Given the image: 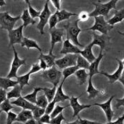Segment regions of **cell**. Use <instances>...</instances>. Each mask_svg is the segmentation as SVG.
<instances>
[{
	"label": "cell",
	"instance_id": "27",
	"mask_svg": "<svg viewBox=\"0 0 124 124\" xmlns=\"http://www.w3.org/2000/svg\"><path fill=\"white\" fill-rule=\"evenodd\" d=\"M56 55H53V53H48V55H44L42 53H40V55L38 57V58L43 60L47 65H48V68H51L53 66H55V58H56Z\"/></svg>",
	"mask_w": 124,
	"mask_h": 124
},
{
	"label": "cell",
	"instance_id": "7",
	"mask_svg": "<svg viewBox=\"0 0 124 124\" xmlns=\"http://www.w3.org/2000/svg\"><path fill=\"white\" fill-rule=\"evenodd\" d=\"M13 50H14V60L13 62L11 63V70H10L9 73L8 74V75L7 77V78L11 79V78H16L17 77V71L19 70V68L21 66L26 65V59H20L18 55V53L16 50V49L14 48V46H13Z\"/></svg>",
	"mask_w": 124,
	"mask_h": 124
},
{
	"label": "cell",
	"instance_id": "4",
	"mask_svg": "<svg viewBox=\"0 0 124 124\" xmlns=\"http://www.w3.org/2000/svg\"><path fill=\"white\" fill-rule=\"evenodd\" d=\"M113 29L114 26L109 25L108 22L105 20L104 17L101 16L94 17V24L92 27L83 31H97L100 32L101 34L107 36L108 32Z\"/></svg>",
	"mask_w": 124,
	"mask_h": 124
},
{
	"label": "cell",
	"instance_id": "19",
	"mask_svg": "<svg viewBox=\"0 0 124 124\" xmlns=\"http://www.w3.org/2000/svg\"><path fill=\"white\" fill-rule=\"evenodd\" d=\"M63 84H64V82L62 81L60 85L57 88V90H56L55 94V96H54V99L53 100L55 104L57 103V102H64L65 101L70 100V97L69 96L65 94L64 92H63V90H62Z\"/></svg>",
	"mask_w": 124,
	"mask_h": 124
},
{
	"label": "cell",
	"instance_id": "55",
	"mask_svg": "<svg viewBox=\"0 0 124 124\" xmlns=\"http://www.w3.org/2000/svg\"><path fill=\"white\" fill-rule=\"evenodd\" d=\"M66 124H79V119L77 118L76 121H73V122H71V123H67Z\"/></svg>",
	"mask_w": 124,
	"mask_h": 124
},
{
	"label": "cell",
	"instance_id": "26",
	"mask_svg": "<svg viewBox=\"0 0 124 124\" xmlns=\"http://www.w3.org/2000/svg\"><path fill=\"white\" fill-rule=\"evenodd\" d=\"M75 75L77 78L78 84L79 85H82L86 82L89 77V73L86 72V70L85 69H79L75 73Z\"/></svg>",
	"mask_w": 124,
	"mask_h": 124
},
{
	"label": "cell",
	"instance_id": "52",
	"mask_svg": "<svg viewBox=\"0 0 124 124\" xmlns=\"http://www.w3.org/2000/svg\"><path fill=\"white\" fill-rule=\"evenodd\" d=\"M25 124H38V121L36 120H35L34 118H31L29 121H27L26 123H24Z\"/></svg>",
	"mask_w": 124,
	"mask_h": 124
},
{
	"label": "cell",
	"instance_id": "58",
	"mask_svg": "<svg viewBox=\"0 0 124 124\" xmlns=\"http://www.w3.org/2000/svg\"><path fill=\"white\" fill-rule=\"evenodd\" d=\"M121 117H122V118H124V115H123V116H121Z\"/></svg>",
	"mask_w": 124,
	"mask_h": 124
},
{
	"label": "cell",
	"instance_id": "37",
	"mask_svg": "<svg viewBox=\"0 0 124 124\" xmlns=\"http://www.w3.org/2000/svg\"><path fill=\"white\" fill-rule=\"evenodd\" d=\"M25 2L28 4V7H29L28 11H29V14H30V16H31V17L33 19H35V18H38L39 16H40V11L35 9L31 6V2H30V1H29V0H26Z\"/></svg>",
	"mask_w": 124,
	"mask_h": 124
},
{
	"label": "cell",
	"instance_id": "51",
	"mask_svg": "<svg viewBox=\"0 0 124 124\" xmlns=\"http://www.w3.org/2000/svg\"><path fill=\"white\" fill-rule=\"evenodd\" d=\"M124 119L121 116L119 118H118V119L115 121H111V122H108L107 124H124Z\"/></svg>",
	"mask_w": 124,
	"mask_h": 124
},
{
	"label": "cell",
	"instance_id": "21",
	"mask_svg": "<svg viewBox=\"0 0 124 124\" xmlns=\"http://www.w3.org/2000/svg\"><path fill=\"white\" fill-rule=\"evenodd\" d=\"M124 19V8L121 10H117L115 11L114 16L110 19L107 22L111 26H114L115 24L121 23Z\"/></svg>",
	"mask_w": 124,
	"mask_h": 124
},
{
	"label": "cell",
	"instance_id": "22",
	"mask_svg": "<svg viewBox=\"0 0 124 124\" xmlns=\"http://www.w3.org/2000/svg\"><path fill=\"white\" fill-rule=\"evenodd\" d=\"M31 118H33L32 111L31 110L23 109L19 114L17 115L16 121L21 122V123H26L27 121H29Z\"/></svg>",
	"mask_w": 124,
	"mask_h": 124
},
{
	"label": "cell",
	"instance_id": "2",
	"mask_svg": "<svg viewBox=\"0 0 124 124\" xmlns=\"http://www.w3.org/2000/svg\"><path fill=\"white\" fill-rule=\"evenodd\" d=\"M79 21L77 19L72 22H69L67 25L64 26V27L67 31V38L70 39V40H72V42L75 46H78L79 48H85V46L82 45L78 40V36L80 33V32L82 31L79 27L78 25Z\"/></svg>",
	"mask_w": 124,
	"mask_h": 124
},
{
	"label": "cell",
	"instance_id": "16",
	"mask_svg": "<svg viewBox=\"0 0 124 124\" xmlns=\"http://www.w3.org/2000/svg\"><path fill=\"white\" fill-rule=\"evenodd\" d=\"M109 39V37L106 35H98L96 33H93V40L92 43L93 46H98L100 47V50L104 51L106 47V41Z\"/></svg>",
	"mask_w": 124,
	"mask_h": 124
},
{
	"label": "cell",
	"instance_id": "56",
	"mask_svg": "<svg viewBox=\"0 0 124 124\" xmlns=\"http://www.w3.org/2000/svg\"><path fill=\"white\" fill-rule=\"evenodd\" d=\"M118 33L121 35H122L123 36H124V32H121V31H118Z\"/></svg>",
	"mask_w": 124,
	"mask_h": 124
},
{
	"label": "cell",
	"instance_id": "35",
	"mask_svg": "<svg viewBox=\"0 0 124 124\" xmlns=\"http://www.w3.org/2000/svg\"><path fill=\"white\" fill-rule=\"evenodd\" d=\"M48 101L45 94H40V95L37 96V101L36 106L40 108H46L48 104Z\"/></svg>",
	"mask_w": 124,
	"mask_h": 124
},
{
	"label": "cell",
	"instance_id": "18",
	"mask_svg": "<svg viewBox=\"0 0 124 124\" xmlns=\"http://www.w3.org/2000/svg\"><path fill=\"white\" fill-rule=\"evenodd\" d=\"M93 44L91 43L90 44H89L88 46H86L85 47L84 50H81L79 55H81L83 57H85L86 60L89 62L92 63V62H94L96 60V57L94 56L93 52H92V48H93Z\"/></svg>",
	"mask_w": 124,
	"mask_h": 124
},
{
	"label": "cell",
	"instance_id": "8",
	"mask_svg": "<svg viewBox=\"0 0 124 124\" xmlns=\"http://www.w3.org/2000/svg\"><path fill=\"white\" fill-rule=\"evenodd\" d=\"M78 54H67L60 59L55 61V65L60 69H65L67 67L75 66L77 65Z\"/></svg>",
	"mask_w": 124,
	"mask_h": 124
},
{
	"label": "cell",
	"instance_id": "23",
	"mask_svg": "<svg viewBox=\"0 0 124 124\" xmlns=\"http://www.w3.org/2000/svg\"><path fill=\"white\" fill-rule=\"evenodd\" d=\"M19 85L17 80L14 81L9 78H4V77H0V87L4 90H7L10 87H14L16 85Z\"/></svg>",
	"mask_w": 124,
	"mask_h": 124
},
{
	"label": "cell",
	"instance_id": "53",
	"mask_svg": "<svg viewBox=\"0 0 124 124\" xmlns=\"http://www.w3.org/2000/svg\"><path fill=\"white\" fill-rule=\"evenodd\" d=\"M118 81L124 85V70H123V72H122V74H121V75L120 77V78H119V79H118Z\"/></svg>",
	"mask_w": 124,
	"mask_h": 124
},
{
	"label": "cell",
	"instance_id": "9",
	"mask_svg": "<svg viewBox=\"0 0 124 124\" xmlns=\"http://www.w3.org/2000/svg\"><path fill=\"white\" fill-rule=\"evenodd\" d=\"M49 33L51 36V41H50L51 48L49 53H53L55 45L57 43H61L62 40V37L64 35V29H57L55 27L53 29H49Z\"/></svg>",
	"mask_w": 124,
	"mask_h": 124
},
{
	"label": "cell",
	"instance_id": "46",
	"mask_svg": "<svg viewBox=\"0 0 124 124\" xmlns=\"http://www.w3.org/2000/svg\"><path fill=\"white\" fill-rule=\"evenodd\" d=\"M77 117L79 119V124H102L99 123V122H96V121H92L86 120V119H82V118H81V117L79 115L77 116Z\"/></svg>",
	"mask_w": 124,
	"mask_h": 124
},
{
	"label": "cell",
	"instance_id": "25",
	"mask_svg": "<svg viewBox=\"0 0 124 124\" xmlns=\"http://www.w3.org/2000/svg\"><path fill=\"white\" fill-rule=\"evenodd\" d=\"M55 13L56 15H57L58 22H62V21H63L68 20L71 16H77V14L72 13V12H70V11H66V10L65 9L56 11Z\"/></svg>",
	"mask_w": 124,
	"mask_h": 124
},
{
	"label": "cell",
	"instance_id": "24",
	"mask_svg": "<svg viewBox=\"0 0 124 124\" xmlns=\"http://www.w3.org/2000/svg\"><path fill=\"white\" fill-rule=\"evenodd\" d=\"M86 92L89 94V96H88L89 99H94L100 93V91L96 89L93 85L92 77H89V82H88V86L86 89Z\"/></svg>",
	"mask_w": 124,
	"mask_h": 124
},
{
	"label": "cell",
	"instance_id": "59",
	"mask_svg": "<svg viewBox=\"0 0 124 124\" xmlns=\"http://www.w3.org/2000/svg\"><path fill=\"white\" fill-rule=\"evenodd\" d=\"M1 15H2V13H1V12H0V16H1Z\"/></svg>",
	"mask_w": 124,
	"mask_h": 124
},
{
	"label": "cell",
	"instance_id": "57",
	"mask_svg": "<svg viewBox=\"0 0 124 124\" xmlns=\"http://www.w3.org/2000/svg\"><path fill=\"white\" fill-rule=\"evenodd\" d=\"M121 62H122V64H123V65L124 66V60H121Z\"/></svg>",
	"mask_w": 124,
	"mask_h": 124
},
{
	"label": "cell",
	"instance_id": "12",
	"mask_svg": "<svg viewBox=\"0 0 124 124\" xmlns=\"http://www.w3.org/2000/svg\"><path fill=\"white\" fill-rule=\"evenodd\" d=\"M116 60H117V62L118 63V67L113 74H108V73L104 72H101V73H100L101 75H104L108 79V82H109L110 84H114L116 81H118V79H119L121 75L122 72H123L124 69V66L122 64L121 60H119V59H117V58H116Z\"/></svg>",
	"mask_w": 124,
	"mask_h": 124
},
{
	"label": "cell",
	"instance_id": "33",
	"mask_svg": "<svg viewBox=\"0 0 124 124\" xmlns=\"http://www.w3.org/2000/svg\"><path fill=\"white\" fill-rule=\"evenodd\" d=\"M79 68L78 67V66H72V67H67L65 69L63 70V71L62 72V76H63V79H62V82H65V79H67V77H69L70 76L72 75H75V73L76 72V71H77Z\"/></svg>",
	"mask_w": 124,
	"mask_h": 124
},
{
	"label": "cell",
	"instance_id": "31",
	"mask_svg": "<svg viewBox=\"0 0 124 124\" xmlns=\"http://www.w3.org/2000/svg\"><path fill=\"white\" fill-rule=\"evenodd\" d=\"M21 89H22L19 86V85H17L15 86H14L11 91L7 93V98L8 99H10L12 98L18 99L19 97H21Z\"/></svg>",
	"mask_w": 124,
	"mask_h": 124
},
{
	"label": "cell",
	"instance_id": "50",
	"mask_svg": "<svg viewBox=\"0 0 124 124\" xmlns=\"http://www.w3.org/2000/svg\"><path fill=\"white\" fill-rule=\"evenodd\" d=\"M116 101V108H118L121 106L124 107V97L123 99H117Z\"/></svg>",
	"mask_w": 124,
	"mask_h": 124
},
{
	"label": "cell",
	"instance_id": "34",
	"mask_svg": "<svg viewBox=\"0 0 124 124\" xmlns=\"http://www.w3.org/2000/svg\"><path fill=\"white\" fill-rule=\"evenodd\" d=\"M77 66L79 69H85V70H88L90 63L86 60L85 57H83L81 55L78 54L77 55Z\"/></svg>",
	"mask_w": 124,
	"mask_h": 124
},
{
	"label": "cell",
	"instance_id": "47",
	"mask_svg": "<svg viewBox=\"0 0 124 124\" xmlns=\"http://www.w3.org/2000/svg\"><path fill=\"white\" fill-rule=\"evenodd\" d=\"M7 91L3 89H0V105L1 104L2 102H4L7 98Z\"/></svg>",
	"mask_w": 124,
	"mask_h": 124
},
{
	"label": "cell",
	"instance_id": "1",
	"mask_svg": "<svg viewBox=\"0 0 124 124\" xmlns=\"http://www.w3.org/2000/svg\"><path fill=\"white\" fill-rule=\"evenodd\" d=\"M118 0H111L107 3H102L101 1H92V4L94 5L95 8L94 11L89 13V17H96V16H104L106 17L108 15L109 11L111 9H116Z\"/></svg>",
	"mask_w": 124,
	"mask_h": 124
},
{
	"label": "cell",
	"instance_id": "5",
	"mask_svg": "<svg viewBox=\"0 0 124 124\" xmlns=\"http://www.w3.org/2000/svg\"><path fill=\"white\" fill-rule=\"evenodd\" d=\"M21 19V16L13 17L10 16L9 12H3L0 16V28L8 31L13 30L16 23Z\"/></svg>",
	"mask_w": 124,
	"mask_h": 124
},
{
	"label": "cell",
	"instance_id": "48",
	"mask_svg": "<svg viewBox=\"0 0 124 124\" xmlns=\"http://www.w3.org/2000/svg\"><path fill=\"white\" fill-rule=\"evenodd\" d=\"M38 60L40 61V62H39V66L40 67V69L43 70V71L46 70L47 68H48V65H47L46 62L43 60H42V59L38 58Z\"/></svg>",
	"mask_w": 124,
	"mask_h": 124
},
{
	"label": "cell",
	"instance_id": "36",
	"mask_svg": "<svg viewBox=\"0 0 124 124\" xmlns=\"http://www.w3.org/2000/svg\"><path fill=\"white\" fill-rule=\"evenodd\" d=\"M45 108H40V107H38L37 106H36V107L31 111H32V114H33V117L35 120L38 121V119L43 116V115L45 114Z\"/></svg>",
	"mask_w": 124,
	"mask_h": 124
},
{
	"label": "cell",
	"instance_id": "3",
	"mask_svg": "<svg viewBox=\"0 0 124 124\" xmlns=\"http://www.w3.org/2000/svg\"><path fill=\"white\" fill-rule=\"evenodd\" d=\"M40 76L45 81L53 84V86H57L62 76V72L59 71L55 65L51 68H48V70L43 71Z\"/></svg>",
	"mask_w": 124,
	"mask_h": 124
},
{
	"label": "cell",
	"instance_id": "20",
	"mask_svg": "<svg viewBox=\"0 0 124 124\" xmlns=\"http://www.w3.org/2000/svg\"><path fill=\"white\" fill-rule=\"evenodd\" d=\"M21 46L22 48L26 47L28 50H30L31 48H36V49L38 50L40 53H42V50H41V48L39 47L38 43L36 40H33V39H30V38L23 37V40H22V42L21 43Z\"/></svg>",
	"mask_w": 124,
	"mask_h": 124
},
{
	"label": "cell",
	"instance_id": "28",
	"mask_svg": "<svg viewBox=\"0 0 124 124\" xmlns=\"http://www.w3.org/2000/svg\"><path fill=\"white\" fill-rule=\"evenodd\" d=\"M21 19H22L23 23V28H26L30 24H35L36 23V21L34 20L33 19H32L30 16L29 13V11L28 9H23V14L21 16Z\"/></svg>",
	"mask_w": 124,
	"mask_h": 124
},
{
	"label": "cell",
	"instance_id": "43",
	"mask_svg": "<svg viewBox=\"0 0 124 124\" xmlns=\"http://www.w3.org/2000/svg\"><path fill=\"white\" fill-rule=\"evenodd\" d=\"M17 117V114L13 113L10 111L7 113V124H12L14 121H16V118Z\"/></svg>",
	"mask_w": 124,
	"mask_h": 124
},
{
	"label": "cell",
	"instance_id": "32",
	"mask_svg": "<svg viewBox=\"0 0 124 124\" xmlns=\"http://www.w3.org/2000/svg\"><path fill=\"white\" fill-rule=\"evenodd\" d=\"M56 90H57V86H53L52 89H49L47 87L42 88V91L44 92V94L46 96L48 102H51L53 100L55 92H56Z\"/></svg>",
	"mask_w": 124,
	"mask_h": 124
},
{
	"label": "cell",
	"instance_id": "14",
	"mask_svg": "<svg viewBox=\"0 0 124 124\" xmlns=\"http://www.w3.org/2000/svg\"><path fill=\"white\" fill-rule=\"evenodd\" d=\"M81 50L77 46L72 44L70 39L67 38L64 43L62 50H60V54L62 55H67V54H79Z\"/></svg>",
	"mask_w": 124,
	"mask_h": 124
},
{
	"label": "cell",
	"instance_id": "39",
	"mask_svg": "<svg viewBox=\"0 0 124 124\" xmlns=\"http://www.w3.org/2000/svg\"><path fill=\"white\" fill-rule=\"evenodd\" d=\"M70 106V104L69 105H67L66 106H60V105H56L55 106V108H54V109H53V112L50 114V118H55V116H57V115L60 114V113H62V111L64 110V109H65L67 107H69Z\"/></svg>",
	"mask_w": 124,
	"mask_h": 124
},
{
	"label": "cell",
	"instance_id": "13",
	"mask_svg": "<svg viewBox=\"0 0 124 124\" xmlns=\"http://www.w3.org/2000/svg\"><path fill=\"white\" fill-rule=\"evenodd\" d=\"M82 94L78 96L77 97H75V96H72L70 99V106L73 109V115L72 117H75L77 116L80 113V111H82V110L85 109V108H88L92 107V105H83V104H80L78 101V99L81 97Z\"/></svg>",
	"mask_w": 124,
	"mask_h": 124
},
{
	"label": "cell",
	"instance_id": "61",
	"mask_svg": "<svg viewBox=\"0 0 124 124\" xmlns=\"http://www.w3.org/2000/svg\"><path fill=\"white\" fill-rule=\"evenodd\" d=\"M38 124H39V123H38Z\"/></svg>",
	"mask_w": 124,
	"mask_h": 124
},
{
	"label": "cell",
	"instance_id": "10",
	"mask_svg": "<svg viewBox=\"0 0 124 124\" xmlns=\"http://www.w3.org/2000/svg\"><path fill=\"white\" fill-rule=\"evenodd\" d=\"M23 26L21 25L17 29H13L9 31V47L13 46L14 44L19 43L21 44L23 40Z\"/></svg>",
	"mask_w": 124,
	"mask_h": 124
},
{
	"label": "cell",
	"instance_id": "54",
	"mask_svg": "<svg viewBox=\"0 0 124 124\" xmlns=\"http://www.w3.org/2000/svg\"><path fill=\"white\" fill-rule=\"evenodd\" d=\"M4 5H6V1H4V0H0V7H3Z\"/></svg>",
	"mask_w": 124,
	"mask_h": 124
},
{
	"label": "cell",
	"instance_id": "49",
	"mask_svg": "<svg viewBox=\"0 0 124 124\" xmlns=\"http://www.w3.org/2000/svg\"><path fill=\"white\" fill-rule=\"evenodd\" d=\"M50 2L53 4V6L56 8L57 11L60 10V7H61V2L62 1L60 0H52L50 1Z\"/></svg>",
	"mask_w": 124,
	"mask_h": 124
},
{
	"label": "cell",
	"instance_id": "44",
	"mask_svg": "<svg viewBox=\"0 0 124 124\" xmlns=\"http://www.w3.org/2000/svg\"><path fill=\"white\" fill-rule=\"evenodd\" d=\"M77 16L79 21H86L89 18V14L86 11H82L79 15H77Z\"/></svg>",
	"mask_w": 124,
	"mask_h": 124
},
{
	"label": "cell",
	"instance_id": "40",
	"mask_svg": "<svg viewBox=\"0 0 124 124\" xmlns=\"http://www.w3.org/2000/svg\"><path fill=\"white\" fill-rule=\"evenodd\" d=\"M58 23V20H57V16L56 14H53L50 16L49 21H48V23H49V29H53V28L55 27V26L57 25Z\"/></svg>",
	"mask_w": 124,
	"mask_h": 124
},
{
	"label": "cell",
	"instance_id": "11",
	"mask_svg": "<svg viewBox=\"0 0 124 124\" xmlns=\"http://www.w3.org/2000/svg\"><path fill=\"white\" fill-rule=\"evenodd\" d=\"M114 96H111L108 99V100L106 101L104 103H101V104L95 103L93 104V106H97L100 107L104 111L108 122L111 121V120L114 117V111L112 110V108H111V101L114 99Z\"/></svg>",
	"mask_w": 124,
	"mask_h": 124
},
{
	"label": "cell",
	"instance_id": "60",
	"mask_svg": "<svg viewBox=\"0 0 124 124\" xmlns=\"http://www.w3.org/2000/svg\"><path fill=\"white\" fill-rule=\"evenodd\" d=\"M1 112H2V111H1V110L0 109V114H1Z\"/></svg>",
	"mask_w": 124,
	"mask_h": 124
},
{
	"label": "cell",
	"instance_id": "42",
	"mask_svg": "<svg viewBox=\"0 0 124 124\" xmlns=\"http://www.w3.org/2000/svg\"><path fill=\"white\" fill-rule=\"evenodd\" d=\"M50 120H51L50 116L45 114L44 115H43V116L38 119L37 121H38V123H39V124H50Z\"/></svg>",
	"mask_w": 124,
	"mask_h": 124
},
{
	"label": "cell",
	"instance_id": "29",
	"mask_svg": "<svg viewBox=\"0 0 124 124\" xmlns=\"http://www.w3.org/2000/svg\"><path fill=\"white\" fill-rule=\"evenodd\" d=\"M42 91V88L41 87H34L33 88V92L31 94H29L27 95L24 96L23 98L27 100L28 101L32 103L33 104L36 105V101H37V94L39 92Z\"/></svg>",
	"mask_w": 124,
	"mask_h": 124
},
{
	"label": "cell",
	"instance_id": "17",
	"mask_svg": "<svg viewBox=\"0 0 124 124\" xmlns=\"http://www.w3.org/2000/svg\"><path fill=\"white\" fill-rule=\"evenodd\" d=\"M11 104L12 105H15L17 106H19V107H21L23 109L31 110V111H32L36 107V105H34L32 103L28 101L27 100H26L22 96H21V97H19L18 99H16L14 101H11Z\"/></svg>",
	"mask_w": 124,
	"mask_h": 124
},
{
	"label": "cell",
	"instance_id": "6",
	"mask_svg": "<svg viewBox=\"0 0 124 124\" xmlns=\"http://www.w3.org/2000/svg\"><path fill=\"white\" fill-rule=\"evenodd\" d=\"M48 3H49V1H46V4H44L43 9L40 11V14L38 17L39 18V22L37 25V29L39 30L41 35L45 33L44 28L48 23L49 19H50V16L52 15L51 11L49 9V7H48Z\"/></svg>",
	"mask_w": 124,
	"mask_h": 124
},
{
	"label": "cell",
	"instance_id": "15",
	"mask_svg": "<svg viewBox=\"0 0 124 124\" xmlns=\"http://www.w3.org/2000/svg\"><path fill=\"white\" fill-rule=\"evenodd\" d=\"M104 54H103V51L100 50L99 55V56L96 58V60L92 62V63H90V65L89 67V77H93L94 75H95L96 74H100L101 72L99 70V65L100 62L101 61L102 58L104 57Z\"/></svg>",
	"mask_w": 124,
	"mask_h": 124
},
{
	"label": "cell",
	"instance_id": "30",
	"mask_svg": "<svg viewBox=\"0 0 124 124\" xmlns=\"http://www.w3.org/2000/svg\"><path fill=\"white\" fill-rule=\"evenodd\" d=\"M31 74H33V72L31 70L29 72L24 75L22 76H19L16 77L17 79V82L19 83V86H21V89L23 88V86L26 85H30L29 84V79H30V76Z\"/></svg>",
	"mask_w": 124,
	"mask_h": 124
},
{
	"label": "cell",
	"instance_id": "45",
	"mask_svg": "<svg viewBox=\"0 0 124 124\" xmlns=\"http://www.w3.org/2000/svg\"><path fill=\"white\" fill-rule=\"evenodd\" d=\"M55 103L53 101H52L51 102H49L47 107L45 108V110H46L45 111V114L50 115V114L53 112V109L55 108Z\"/></svg>",
	"mask_w": 124,
	"mask_h": 124
},
{
	"label": "cell",
	"instance_id": "41",
	"mask_svg": "<svg viewBox=\"0 0 124 124\" xmlns=\"http://www.w3.org/2000/svg\"><path fill=\"white\" fill-rule=\"evenodd\" d=\"M62 121H66V119L65 118L62 112L60 114L57 115V116H55V118H51L50 124H61Z\"/></svg>",
	"mask_w": 124,
	"mask_h": 124
},
{
	"label": "cell",
	"instance_id": "38",
	"mask_svg": "<svg viewBox=\"0 0 124 124\" xmlns=\"http://www.w3.org/2000/svg\"><path fill=\"white\" fill-rule=\"evenodd\" d=\"M0 108H1V110L2 111H4L7 114L12 108H14V106L11 104L9 99H7L4 102L1 103V104L0 105Z\"/></svg>",
	"mask_w": 124,
	"mask_h": 124
}]
</instances>
